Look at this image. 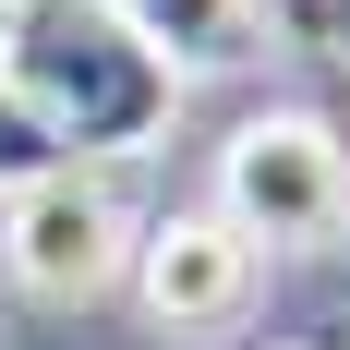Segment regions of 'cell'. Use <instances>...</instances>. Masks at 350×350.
I'll use <instances>...</instances> for the list:
<instances>
[{"instance_id":"7","label":"cell","mask_w":350,"mask_h":350,"mask_svg":"<svg viewBox=\"0 0 350 350\" xmlns=\"http://www.w3.org/2000/svg\"><path fill=\"white\" fill-rule=\"evenodd\" d=\"M12 12H25V0H0V49H12Z\"/></svg>"},{"instance_id":"2","label":"cell","mask_w":350,"mask_h":350,"mask_svg":"<svg viewBox=\"0 0 350 350\" xmlns=\"http://www.w3.org/2000/svg\"><path fill=\"white\" fill-rule=\"evenodd\" d=\"M217 217L254 254H314L350 230V145L314 109H266L217 145Z\"/></svg>"},{"instance_id":"5","label":"cell","mask_w":350,"mask_h":350,"mask_svg":"<svg viewBox=\"0 0 350 350\" xmlns=\"http://www.w3.org/2000/svg\"><path fill=\"white\" fill-rule=\"evenodd\" d=\"M170 72H242L266 49V0H109Z\"/></svg>"},{"instance_id":"4","label":"cell","mask_w":350,"mask_h":350,"mask_svg":"<svg viewBox=\"0 0 350 350\" xmlns=\"http://www.w3.org/2000/svg\"><path fill=\"white\" fill-rule=\"evenodd\" d=\"M254 278H266V254H254L217 206H206V217H157V230L133 242V302L170 326V338L242 326V314H254Z\"/></svg>"},{"instance_id":"3","label":"cell","mask_w":350,"mask_h":350,"mask_svg":"<svg viewBox=\"0 0 350 350\" xmlns=\"http://www.w3.org/2000/svg\"><path fill=\"white\" fill-rule=\"evenodd\" d=\"M0 266L25 302H97L133 278V217L97 170H49L25 193H0Z\"/></svg>"},{"instance_id":"9","label":"cell","mask_w":350,"mask_h":350,"mask_svg":"<svg viewBox=\"0 0 350 350\" xmlns=\"http://www.w3.org/2000/svg\"><path fill=\"white\" fill-rule=\"evenodd\" d=\"M278 350H302V338H278Z\"/></svg>"},{"instance_id":"6","label":"cell","mask_w":350,"mask_h":350,"mask_svg":"<svg viewBox=\"0 0 350 350\" xmlns=\"http://www.w3.org/2000/svg\"><path fill=\"white\" fill-rule=\"evenodd\" d=\"M49 170H72L61 133H49V121L12 97V72H0V193H25V181H49Z\"/></svg>"},{"instance_id":"8","label":"cell","mask_w":350,"mask_h":350,"mask_svg":"<svg viewBox=\"0 0 350 350\" xmlns=\"http://www.w3.org/2000/svg\"><path fill=\"white\" fill-rule=\"evenodd\" d=\"M338 49H350V0H338Z\"/></svg>"},{"instance_id":"1","label":"cell","mask_w":350,"mask_h":350,"mask_svg":"<svg viewBox=\"0 0 350 350\" xmlns=\"http://www.w3.org/2000/svg\"><path fill=\"white\" fill-rule=\"evenodd\" d=\"M0 72H12V97L61 133L72 170H85V157H133V145H157V121H170V97H181V72L157 61L109 0H25Z\"/></svg>"}]
</instances>
